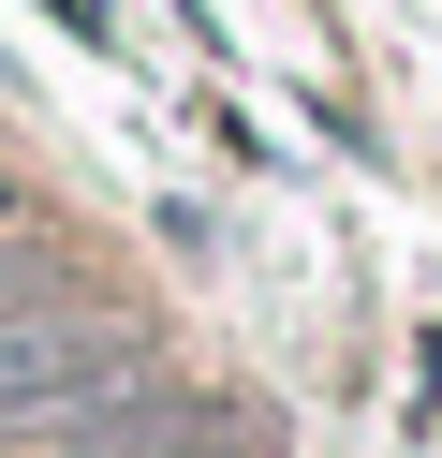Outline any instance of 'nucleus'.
<instances>
[{
    "label": "nucleus",
    "mask_w": 442,
    "mask_h": 458,
    "mask_svg": "<svg viewBox=\"0 0 442 458\" xmlns=\"http://www.w3.org/2000/svg\"><path fill=\"white\" fill-rule=\"evenodd\" d=\"M133 369H147V340L118 326V310H88V296L15 310V326H0V444H15V428H88Z\"/></svg>",
    "instance_id": "1"
}]
</instances>
